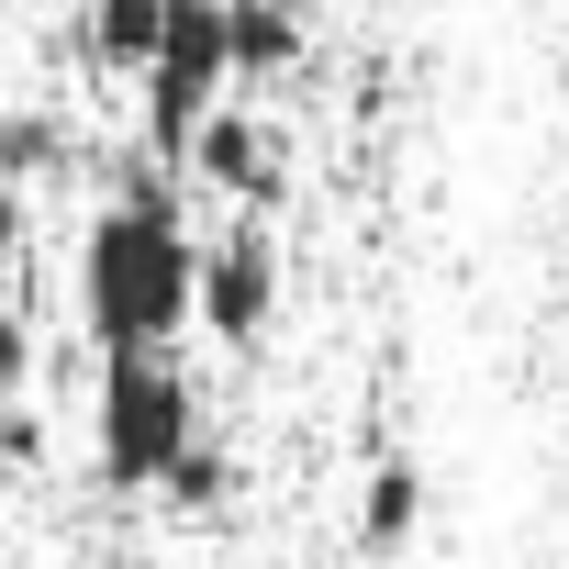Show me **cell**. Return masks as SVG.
<instances>
[{
	"mask_svg": "<svg viewBox=\"0 0 569 569\" xmlns=\"http://www.w3.org/2000/svg\"><path fill=\"white\" fill-rule=\"evenodd\" d=\"M190 291H201V234H190L179 190H134V201L90 212V234H79V325H90L101 358L168 347L190 325Z\"/></svg>",
	"mask_w": 569,
	"mask_h": 569,
	"instance_id": "obj_1",
	"label": "cell"
},
{
	"mask_svg": "<svg viewBox=\"0 0 569 569\" xmlns=\"http://www.w3.org/2000/svg\"><path fill=\"white\" fill-rule=\"evenodd\" d=\"M201 447V391L168 347H134V358H101V391H90V458L112 491H168L179 458Z\"/></svg>",
	"mask_w": 569,
	"mask_h": 569,
	"instance_id": "obj_2",
	"label": "cell"
},
{
	"mask_svg": "<svg viewBox=\"0 0 569 569\" xmlns=\"http://www.w3.org/2000/svg\"><path fill=\"white\" fill-rule=\"evenodd\" d=\"M134 90H146V146L179 157L201 134V112L234 90V68H223V0H168V12H157V57L134 68Z\"/></svg>",
	"mask_w": 569,
	"mask_h": 569,
	"instance_id": "obj_3",
	"label": "cell"
},
{
	"mask_svg": "<svg viewBox=\"0 0 569 569\" xmlns=\"http://www.w3.org/2000/svg\"><path fill=\"white\" fill-rule=\"evenodd\" d=\"M190 325H201L212 347H234V358L279 325V234H268V212H234L223 234H201V291H190Z\"/></svg>",
	"mask_w": 569,
	"mask_h": 569,
	"instance_id": "obj_4",
	"label": "cell"
},
{
	"mask_svg": "<svg viewBox=\"0 0 569 569\" xmlns=\"http://www.w3.org/2000/svg\"><path fill=\"white\" fill-rule=\"evenodd\" d=\"M179 157H190V179H201V190H223L234 212H268V201H279V179H291V157H279V123H257V112H234V101H212V112H201V134H190Z\"/></svg>",
	"mask_w": 569,
	"mask_h": 569,
	"instance_id": "obj_5",
	"label": "cell"
},
{
	"mask_svg": "<svg viewBox=\"0 0 569 569\" xmlns=\"http://www.w3.org/2000/svg\"><path fill=\"white\" fill-rule=\"evenodd\" d=\"M223 68H234V90L291 79V68H302V23H291V0H223Z\"/></svg>",
	"mask_w": 569,
	"mask_h": 569,
	"instance_id": "obj_6",
	"label": "cell"
},
{
	"mask_svg": "<svg viewBox=\"0 0 569 569\" xmlns=\"http://www.w3.org/2000/svg\"><path fill=\"white\" fill-rule=\"evenodd\" d=\"M157 12H168V0H79V57L101 79H134L157 57Z\"/></svg>",
	"mask_w": 569,
	"mask_h": 569,
	"instance_id": "obj_7",
	"label": "cell"
},
{
	"mask_svg": "<svg viewBox=\"0 0 569 569\" xmlns=\"http://www.w3.org/2000/svg\"><path fill=\"white\" fill-rule=\"evenodd\" d=\"M413 525H425V469L413 458H380L369 469V491H358V547H413Z\"/></svg>",
	"mask_w": 569,
	"mask_h": 569,
	"instance_id": "obj_8",
	"label": "cell"
},
{
	"mask_svg": "<svg viewBox=\"0 0 569 569\" xmlns=\"http://www.w3.org/2000/svg\"><path fill=\"white\" fill-rule=\"evenodd\" d=\"M79 168V134L57 112H0V190H34V179H68Z\"/></svg>",
	"mask_w": 569,
	"mask_h": 569,
	"instance_id": "obj_9",
	"label": "cell"
},
{
	"mask_svg": "<svg viewBox=\"0 0 569 569\" xmlns=\"http://www.w3.org/2000/svg\"><path fill=\"white\" fill-rule=\"evenodd\" d=\"M23 246H34V201H23V190H0V291H12Z\"/></svg>",
	"mask_w": 569,
	"mask_h": 569,
	"instance_id": "obj_10",
	"label": "cell"
}]
</instances>
